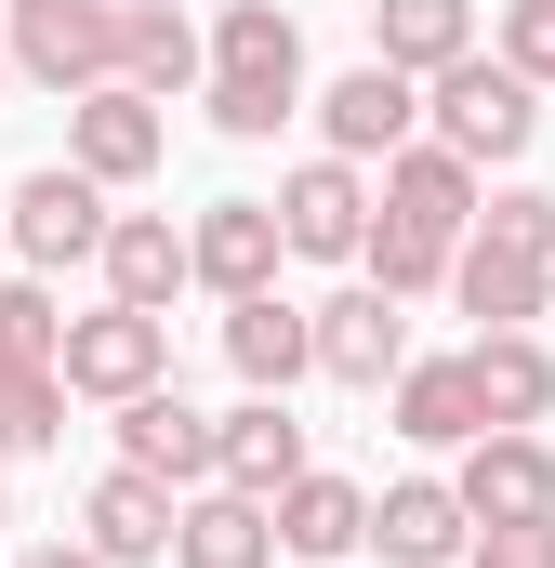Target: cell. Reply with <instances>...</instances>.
I'll use <instances>...</instances> for the list:
<instances>
[{
	"label": "cell",
	"instance_id": "obj_1",
	"mask_svg": "<svg viewBox=\"0 0 555 568\" xmlns=\"http://www.w3.org/2000/svg\"><path fill=\"white\" fill-rule=\"evenodd\" d=\"M423 133L450 145V159H476V172H516L529 133H543V80H516L503 53H463V67L423 80Z\"/></svg>",
	"mask_w": 555,
	"mask_h": 568
},
{
	"label": "cell",
	"instance_id": "obj_2",
	"mask_svg": "<svg viewBox=\"0 0 555 568\" xmlns=\"http://www.w3.org/2000/svg\"><path fill=\"white\" fill-rule=\"evenodd\" d=\"M67 397H107V410H133L172 384V317H145V304H93V317H67Z\"/></svg>",
	"mask_w": 555,
	"mask_h": 568
},
{
	"label": "cell",
	"instance_id": "obj_3",
	"mask_svg": "<svg viewBox=\"0 0 555 568\" xmlns=\"http://www.w3.org/2000/svg\"><path fill=\"white\" fill-rule=\"evenodd\" d=\"M120 13L133 0H13V67L27 80H53V93H107L120 80Z\"/></svg>",
	"mask_w": 555,
	"mask_h": 568
},
{
	"label": "cell",
	"instance_id": "obj_4",
	"mask_svg": "<svg viewBox=\"0 0 555 568\" xmlns=\"http://www.w3.org/2000/svg\"><path fill=\"white\" fill-rule=\"evenodd\" d=\"M107 199H120V185H93L80 159L27 172V185H13V252H27L40 278H67V265H107V225H120Z\"/></svg>",
	"mask_w": 555,
	"mask_h": 568
},
{
	"label": "cell",
	"instance_id": "obj_5",
	"mask_svg": "<svg viewBox=\"0 0 555 568\" xmlns=\"http://www.w3.org/2000/svg\"><path fill=\"white\" fill-rule=\"evenodd\" d=\"M371 212H384L371 159H331V145L278 185V225H291V252H304V265H357V252H371Z\"/></svg>",
	"mask_w": 555,
	"mask_h": 568
},
{
	"label": "cell",
	"instance_id": "obj_6",
	"mask_svg": "<svg viewBox=\"0 0 555 568\" xmlns=\"http://www.w3.org/2000/svg\"><path fill=\"white\" fill-rule=\"evenodd\" d=\"M67 159H80L93 185H145V172L172 159V106H159V93H133V80L67 93Z\"/></svg>",
	"mask_w": 555,
	"mask_h": 568
},
{
	"label": "cell",
	"instance_id": "obj_7",
	"mask_svg": "<svg viewBox=\"0 0 555 568\" xmlns=\"http://www.w3.org/2000/svg\"><path fill=\"white\" fill-rule=\"evenodd\" d=\"M463 516L476 529H516V516H555V436L543 424H490L476 449H463Z\"/></svg>",
	"mask_w": 555,
	"mask_h": 568
},
{
	"label": "cell",
	"instance_id": "obj_8",
	"mask_svg": "<svg viewBox=\"0 0 555 568\" xmlns=\"http://www.w3.org/2000/svg\"><path fill=\"white\" fill-rule=\"evenodd\" d=\"M317 371L357 384V397H384V384L411 371V317H397V291H384V278H357V291L317 304Z\"/></svg>",
	"mask_w": 555,
	"mask_h": 568
},
{
	"label": "cell",
	"instance_id": "obj_9",
	"mask_svg": "<svg viewBox=\"0 0 555 568\" xmlns=\"http://www.w3.org/2000/svg\"><path fill=\"white\" fill-rule=\"evenodd\" d=\"M317 133H331V159H397V145L423 133V80H411V67H384V53L344 67V80L317 93Z\"/></svg>",
	"mask_w": 555,
	"mask_h": 568
},
{
	"label": "cell",
	"instance_id": "obj_10",
	"mask_svg": "<svg viewBox=\"0 0 555 568\" xmlns=\"http://www.w3.org/2000/svg\"><path fill=\"white\" fill-rule=\"evenodd\" d=\"M185 239H199V291H225V304L278 291V265H291V225H278V199H212Z\"/></svg>",
	"mask_w": 555,
	"mask_h": 568
},
{
	"label": "cell",
	"instance_id": "obj_11",
	"mask_svg": "<svg viewBox=\"0 0 555 568\" xmlns=\"http://www.w3.org/2000/svg\"><path fill=\"white\" fill-rule=\"evenodd\" d=\"M371 556H384V568H463V556H476L463 489H450V476H397V489L371 503Z\"/></svg>",
	"mask_w": 555,
	"mask_h": 568
},
{
	"label": "cell",
	"instance_id": "obj_12",
	"mask_svg": "<svg viewBox=\"0 0 555 568\" xmlns=\"http://www.w3.org/2000/svg\"><path fill=\"white\" fill-rule=\"evenodd\" d=\"M120 463L159 476V489H212V476H225V424H212V410H185V397L159 384V397L120 410Z\"/></svg>",
	"mask_w": 555,
	"mask_h": 568
},
{
	"label": "cell",
	"instance_id": "obj_13",
	"mask_svg": "<svg viewBox=\"0 0 555 568\" xmlns=\"http://www.w3.org/2000/svg\"><path fill=\"white\" fill-rule=\"evenodd\" d=\"M172 529H185V503H172L159 476H133V463H107L93 503H80V542H93L107 568H159V556H172Z\"/></svg>",
	"mask_w": 555,
	"mask_h": 568
},
{
	"label": "cell",
	"instance_id": "obj_14",
	"mask_svg": "<svg viewBox=\"0 0 555 568\" xmlns=\"http://www.w3.org/2000/svg\"><path fill=\"white\" fill-rule=\"evenodd\" d=\"M225 371H239L252 397H291V384L317 371V304H278V291L225 304Z\"/></svg>",
	"mask_w": 555,
	"mask_h": 568
},
{
	"label": "cell",
	"instance_id": "obj_15",
	"mask_svg": "<svg viewBox=\"0 0 555 568\" xmlns=\"http://www.w3.org/2000/svg\"><path fill=\"white\" fill-rule=\"evenodd\" d=\"M384 212H397V225H436V239H463V225L490 212V172H476V159H450L436 133H411L397 159H384Z\"/></svg>",
	"mask_w": 555,
	"mask_h": 568
},
{
	"label": "cell",
	"instance_id": "obj_16",
	"mask_svg": "<svg viewBox=\"0 0 555 568\" xmlns=\"http://www.w3.org/2000/svg\"><path fill=\"white\" fill-rule=\"evenodd\" d=\"M278 556L291 568L371 556V489H357V476H291V489H278Z\"/></svg>",
	"mask_w": 555,
	"mask_h": 568
},
{
	"label": "cell",
	"instance_id": "obj_17",
	"mask_svg": "<svg viewBox=\"0 0 555 568\" xmlns=\"http://www.w3.org/2000/svg\"><path fill=\"white\" fill-rule=\"evenodd\" d=\"M120 80L159 93V106H172V93H212V27L172 13V0H133V13H120Z\"/></svg>",
	"mask_w": 555,
	"mask_h": 568
},
{
	"label": "cell",
	"instance_id": "obj_18",
	"mask_svg": "<svg viewBox=\"0 0 555 568\" xmlns=\"http://www.w3.org/2000/svg\"><path fill=\"white\" fill-rule=\"evenodd\" d=\"M450 291H463V317H476V331H529V317L555 304V252H516V239H463Z\"/></svg>",
	"mask_w": 555,
	"mask_h": 568
},
{
	"label": "cell",
	"instance_id": "obj_19",
	"mask_svg": "<svg viewBox=\"0 0 555 568\" xmlns=\"http://www.w3.org/2000/svg\"><path fill=\"white\" fill-rule=\"evenodd\" d=\"M199 278V239L172 225V212H120L107 225V304H145V317H172V291Z\"/></svg>",
	"mask_w": 555,
	"mask_h": 568
},
{
	"label": "cell",
	"instance_id": "obj_20",
	"mask_svg": "<svg viewBox=\"0 0 555 568\" xmlns=\"http://www.w3.org/2000/svg\"><path fill=\"white\" fill-rule=\"evenodd\" d=\"M172 568H278V503L252 489H185V529H172Z\"/></svg>",
	"mask_w": 555,
	"mask_h": 568
},
{
	"label": "cell",
	"instance_id": "obj_21",
	"mask_svg": "<svg viewBox=\"0 0 555 568\" xmlns=\"http://www.w3.org/2000/svg\"><path fill=\"white\" fill-rule=\"evenodd\" d=\"M384 397H397V436H411V449H476V436H490V397H476L463 357H411Z\"/></svg>",
	"mask_w": 555,
	"mask_h": 568
},
{
	"label": "cell",
	"instance_id": "obj_22",
	"mask_svg": "<svg viewBox=\"0 0 555 568\" xmlns=\"http://www.w3.org/2000/svg\"><path fill=\"white\" fill-rule=\"evenodd\" d=\"M463 371H476L490 424H555V344H543V331H476Z\"/></svg>",
	"mask_w": 555,
	"mask_h": 568
},
{
	"label": "cell",
	"instance_id": "obj_23",
	"mask_svg": "<svg viewBox=\"0 0 555 568\" xmlns=\"http://www.w3.org/2000/svg\"><path fill=\"white\" fill-rule=\"evenodd\" d=\"M291 476H317V463H304V424H291V397H239V410H225V489L278 503Z\"/></svg>",
	"mask_w": 555,
	"mask_h": 568
},
{
	"label": "cell",
	"instance_id": "obj_24",
	"mask_svg": "<svg viewBox=\"0 0 555 568\" xmlns=\"http://www.w3.org/2000/svg\"><path fill=\"white\" fill-rule=\"evenodd\" d=\"M371 53L411 67V80L463 67V53H476V0H371Z\"/></svg>",
	"mask_w": 555,
	"mask_h": 568
},
{
	"label": "cell",
	"instance_id": "obj_25",
	"mask_svg": "<svg viewBox=\"0 0 555 568\" xmlns=\"http://www.w3.org/2000/svg\"><path fill=\"white\" fill-rule=\"evenodd\" d=\"M212 67H225V80H304L291 0H225V13H212Z\"/></svg>",
	"mask_w": 555,
	"mask_h": 568
},
{
	"label": "cell",
	"instance_id": "obj_26",
	"mask_svg": "<svg viewBox=\"0 0 555 568\" xmlns=\"http://www.w3.org/2000/svg\"><path fill=\"white\" fill-rule=\"evenodd\" d=\"M357 265H371L384 291H397V304H411V291H450L463 239H436V225H397V212H371V252H357Z\"/></svg>",
	"mask_w": 555,
	"mask_h": 568
},
{
	"label": "cell",
	"instance_id": "obj_27",
	"mask_svg": "<svg viewBox=\"0 0 555 568\" xmlns=\"http://www.w3.org/2000/svg\"><path fill=\"white\" fill-rule=\"evenodd\" d=\"M53 357H67V304L27 265V278H0V371H53Z\"/></svg>",
	"mask_w": 555,
	"mask_h": 568
},
{
	"label": "cell",
	"instance_id": "obj_28",
	"mask_svg": "<svg viewBox=\"0 0 555 568\" xmlns=\"http://www.w3.org/2000/svg\"><path fill=\"white\" fill-rule=\"evenodd\" d=\"M67 436V371H0V463Z\"/></svg>",
	"mask_w": 555,
	"mask_h": 568
},
{
	"label": "cell",
	"instance_id": "obj_29",
	"mask_svg": "<svg viewBox=\"0 0 555 568\" xmlns=\"http://www.w3.org/2000/svg\"><path fill=\"white\" fill-rule=\"evenodd\" d=\"M199 106H212V133H239V145H265L278 120H291V106H304V80H225V67H212V93H199Z\"/></svg>",
	"mask_w": 555,
	"mask_h": 568
},
{
	"label": "cell",
	"instance_id": "obj_30",
	"mask_svg": "<svg viewBox=\"0 0 555 568\" xmlns=\"http://www.w3.org/2000/svg\"><path fill=\"white\" fill-rule=\"evenodd\" d=\"M463 239H516V252H555V199H543V185H490V212H476Z\"/></svg>",
	"mask_w": 555,
	"mask_h": 568
},
{
	"label": "cell",
	"instance_id": "obj_31",
	"mask_svg": "<svg viewBox=\"0 0 555 568\" xmlns=\"http://www.w3.org/2000/svg\"><path fill=\"white\" fill-rule=\"evenodd\" d=\"M490 53H503L516 80H543V93H555V0H503V40H490Z\"/></svg>",
	"mask_w": 555,
	"mask_h": 568
},
{
	"label": "cell",
	"instance_id": "obj_32",
	"mask_svg": "<svg viewBox=\"0 0 555 568\" xmlns=\"http://www.w3.org/2000/svg\"><path fill=\"white\" fill-rule=\"evenodd\" d=\"M476 568H555V516H516V529H476Z\"/></svg>",
	"mask_w": 555,
	"mask_h": 568
},
{
	"label": "cell",
	"instance_id": "obj_33",
	"mask_svg": "<svg viewBox=\"0 0 555 568\" xmlns=\"http://www.w3.org/2000/svg\"><path fill=\"white\" fill-rule=\"evenodd\" d=\"M13 568H107V556H93V542H27Z\"/></svg>",
	"mask_w": 555,
	"mask_h": 568
},
{
	"label": "cell",
	"instance_id": "obj_34",
	"mask_svg": "<svg viewBox=\"0 0 555 568\" xmlns=\"http://www.w3.org/2000/svg\"><path fill=\"white\" fill-rule=\"evenodd\" d=\"M13 80H27V67H13V40H0V93H13Z\"/></svg>",
	"mask_w": 555,
	"mask_h": 568
},
{
	"label": "cell",
	"instance_id": "obj_35",
	"mask_svg": "<svg viewBox=\"0 0 555 568\" xmlns=\"http://www.w3.org/2000/svg\"><path fill=\"white\" fill-rule=\"evenodd\" d=\"M0 529H13V489H0Z\"/></svg>",
	"mask_w": 555,
	"mask_h": 568
}]
</instances>
